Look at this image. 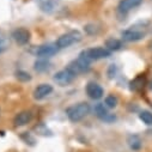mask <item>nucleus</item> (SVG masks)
Wrapping results in <instances>:
<instances>
[{
    "label": "nucleus",
    "mask_w": 152,
    "mask_h": 152,
    "mask_svg": "<svg viewBox=\"0 0 152 152\" xmlns=\"http://www.w3.org/2000/svg\"><path fill=\"white\" fill-rule=\"evenodd\" d=\"M56 0H39V5L45 12H52L55 9Z\"/></svg>",
    "instance_id": "nucleus-16"
},
{
    "label": "nucleus",
    "mask_w": 152,
    "mask_h": 152,
    "mask_svg": "<svg viewBox=\"0 0 152 152\" xmlns=\"http://www.w3.org/2000/svg\"><path fill=\"white\" fill-rule=\"evenodd\" d=\"M75 78V74L73 72H71L67 67L65 69H61L59 72H56L54 74V82L59 85V86H66L68 84H71Z\"/></svg>",
    "instance_id": "nucleus-5"
},
{
    "label": "nucleus",
    "mask_w": 152,
    "mask_h": 152,
    "mask_svg": "<svg viewBox=\"0 0 152 152\" xmlns=\"http://www.w3.org/2000/svg\"><path fill=\"white\" fill-rule=\"evenodd\" d=\"M53 91V86L49 84H40L35 90H34V98L40 101L46 98L48 95H50Z\"/></svg>",
    "instance_id": "nucleus-11"
},
{
    "label": "nucleus",
    "mask_w": 152,
    "mask_h": 152,
    "mask_svg": "<svg viewBox=\"0 0 152 152\" xmlns=\"http://www.w3.org/2000/svg\"><path fill=\"white\" fill-rule=\"evenodd\" d=\"M142 0H121L119 3V10L121 12H128L139 5H141Z\"/></svg>",
    "instance_id": "nucleus-12"
},
{
    "label": "nucleus",
    "mask_w": 152,
    "mask_h": 152,
    "mask_svg": "<svg viewBox=\"0 0 152 152\" xmlns=\"http://www.w3.org/2000/svg\"><path fill=\"white\" fill-rule=\"evenodd\" d=\"M31 119H32V114L30 111H22L15 118L13 124H15V126H18V127L25 126L31 121Z\"/></svg>",
    "instance_id": "nucleus-13"
},
{
    "label": "nucleus",
    "mask_w": 152,
    "mask_h": 152,
    "mask_svg": "<svg viewBox=\"0 0 152 152\" xmlns=\"http://www.w3.org/2000/svg\"><path fill=\"white\" fill-rule=\"evenodd\" d=\"M86 94L91 99H99L104 95L103 89L97 83H94V82H91L86 85Z\"/></svg>",
    "instance_id": "nucleus-10"
},
{
    "label": "nucleus",
    "mask_w": 152,
    "mask_h": 152,
    "mask_svg": "<svg viewBox=\"0 0 152 152\" xmlns=\"http://www.w3.org/2000/svg\"><path fill=\"white\" fill-rule=\"evenodd\" d=\"M139 119L147 126H152V113L147 110H142L139 114Z\"/></svg>",
    "instance_id": "nucleus-19"
},
{
    "label": "nucleus",
    "mask_w": 152,
    "mask_h": 152,
    "mask_svg": "<svg viewBox=\"0 0 152 152\" xmlns=\"http://www.w3.org/2000/svg\"><path fill=\"white\" fill-rule=\"evenodd\" d=\"M83 36L80 34V31L78 30H71L64 35H61L59 39L56 40L55 45L59 49H64V48H67L74 43H78L79 41H82Z\"/></svg>",
    "instance_id": "nucleus-2"
},
{
    "label": "nucleus",
    "mask_w": 152,
    "mask_h": 152,
    "mask_svg": "<svg viewBox=\"0 0 152 152\" xmlns=\"http://www.w3.org/2000/svg\"><path fill=\"white\" fill-rule=\"evenodd\" d=\"M127 142L132 150H139L141 147V140L138 135H129Z\"/></svg>",
    "instance_id": "nucleus-18"
},
{
    "label": "nucleus",
    "mask_w": 152,
    "mask_h": 152,
    "mask_svg": "<svg viewBox=\"0 0 152 152\" xmlns=\"http://www.w3.org/2000/svg\"><path fill=\"white\" fill-rule=\"evenodd\" d=\"M122 47V42L120 40H116L111 37V39H108L105 41V48L109 49L110 52H114V50H119L120 48Z\"/></svg>",
    "instance_id": "nucleus-15"
},
{
    "label": "nucleus",
    "mask_w": 152,
    "mask_h": 152,
    "mask_svg": "<svg viewBox=\"0 0 152 152\" xmlns=\"http://www.w3.org/2000/svg\"><path fill=\"white\" fill-rule=\"evenodd\" d=\"M12 37L18 45L24 46L30 41V31L25 28H17L16 30H13Z\"/></svg>",
    "instance_id": "nucleus-8"
},
{
    "label": "nucleus",
    "mask_w": 152,
    "mask_h": 152,
    "mask_svg": "<svg viewBox=\"0 0 152 152\" xmlns=\"http://www.w3.org/2000/svg\"><path fill=\"white\" fill-rule=\"evenodd\" d=\"M90 62H91V61H89L88 59H85V58H83V56L79 55V58H78L77 60L72 61V62L67 66V68H68L71 72H73L75 75H77V74L88 72V71L90 69Z\"/></svg>",
    "instance_id": "nucleus-4"
},
{
    "label": "nucleus",
    "mask_w": 152,
    "mask_h": 152,
    "mask_svg": "<svg viewBox=\"0 0 152 152\" xmlns=\"http://www.w3.org/2000/svg\"><path fill=\"white\" fill-rule=\"evenodd\" d=\"M9 48V41L4 37H0V53L5 52Z\"/></svg>",
    "instance_id": "nucleus-23"
},
{
    "label": "nucleus",
    "mask_w": 152,
    "mask_h": 152,
    "mask_svg": "<svg viewBox=\"0 0 152 152\" xmlns=\"http://www.w3.org/2000/svg\"><path fill=\"white\" fill-rule=\"evenodd\" d=\"M91 111V108L88 103L82 102L78 104H74L69 108L66 109V114H67V118L72 121V122H79L82 121L84 118H86Z\"/></svg>",
    "instance_id": "nucleus-1"
},
{
    "label": "nucleus",
    "mask_w": 152,
    "mask_h": 152,
    "mask_svg": "<svg viewBox=\"0 0 152 152\" xmlns=\"http://www.w3.org/2000/svg\"><path fill=\"white\" fill-rule=\"evenodd\" d=\"M58 49L59 48L56 47V45H50V43L42 45L36 49V55L40 56V58H43V59H47V58L53 56L54 54H56Z\"/></svg>",
    "instance_id": "nucleus-9"
},
{
    "label": "nucleus",
    "mask_w": 152,
    "mask_h": 152,
    "mask_svg": "<svg viewBox=\"0 0 152 152\" xmlns=\"http://www.w3.org/2000/svg\"><path fill=\"white\" fill-rule=\"evenodd\" d=\"M16 77H17V79L20 80V82H29V80L31 79V75H30L28 72H25V71H18V72L16 73Z\"/></svg>",
    "instance_id": "nucleus-21"
},
{
    "label": "nucleus",
    "mask_w": 152,
    "mask_h": 152,
    "mask_svg": "<svg viewBox=\"0 0 152 152\" xmlns=\"http://www.w3.org/2000/svg\"><path fill=\"white\" fill-rule=\"evenodd\" d=\"M104 105L107 108H115L118 105V98L114 96V95H110L108 97H105L104 99Z\"/></svg>",
    "instance_id": "nucleus-20"
},
{
    "label": "nucleus",
    "mask_w": 152,
    "mask_h": 152,
    "mask_svg": "<svg viewBox=\"0 0 152 152\" xmlns=\"http://www.w3.org/2000/svg\"><path fill=\"white\" fill-rule=\"evenodd\" d=\"M122 39L127 42H135V41H139L141 40L142 37L145 36V32L140 29H137V28H131V29H127L125 31H122Z\"/></svg>",
    "instance_id": "nucleus-7"
},
{
    "label": "nucleus",
    "mask_w": 152,
    "mask_h": 152,
    "mask_svg": "<svg viewBox=\"0 0 152 152\" xmlns=\"http://www.w3.org/2000/svg\"><path fill=\"white\" fill-rule=\"evenodd\" d=\"M95 114L97 115V118H99L102 121L108 122V124L114 122V121L116 120V116L114 115V114L109 113L108 109H107V107L103 103H98V104L95 105Z\"/></svg>",
    "instance_id": "nucleus-6"
},
{
    "label": "nucleus",
    "mask_w": 152,
    "mask_h": 152,
    "mask_svg": "<svg viewBox=\"0 0 152 152\" xmlns=\"http://www.w3.org/2000/svg\"><path fill=\"white\" fill-rule=\"evenodd\" d=\"M110 55H111V52L109 49H107L105 47H95V48H90V49L83 50L80 53V56L88 59L89 61L105 59V58H109Z\"/></svg>",
    "instance_id": "nucleus-3"
},
{
    "label": "nucleus",
    "mask_w": 152,
    "mask_h": 152,
    "mask_svg": "<svg viewBox=\"0 0 152 152\" xmlns=\"http://www.w3.org/2000/svg\"><path fill=\"white\" fill-rule=\"evenodd\" d=\"M49 67H50L49 61L47 59H43V58L40 59V60H37L35 62V69L37 72H46V71L49 69Z\"/></svg>",
    "instance_id": "nucleus-17"
},
{
    "label": "nucleus",
    "mask_w": 152,
    "mask_h": 152,
    "mask_svg": "<svg viewBox=\"0 0 152 152\" xmlns=\"http://www.w3.org/2000/svg\"><path fill=\"white\" fill-rule=\"evenodd\" d=\"M146 84V79L144 75H138L137 78H134L132 82H131V90L132 91H140L144 89Z\"/></svg>",
    "instance_id": "nucleus-14"
},
{
    "label": "nucleus",
    "mask_w": 152,
    "mask_h": 152,
    "mask_svg": "<svg viewBox=\"0 0 152 152\" xmlns=\"http://www.w3.org/2000/svg\"><path fill=\"white\" fill-rule=\"evenodd\" d=\"M35 131L37 132V134H41V135H52V132H50L43 124L36 126V127H35Z\"/></svg>",
    "instance_id": "nucleus-22"
},
{
    "label": "nucleus",
    "mask_w": 152,
    "mask_h": 152,
    "mask_svg": "<svg viewBox=\"0 0 152 152\" xmlns=\"http://www.w3.org/2000/svg\"><path fill=\"white\" fill-rule=\"evenodd\" d=\"M148 48L152 50V41H150V43H148Z\"/></svg>",
    "instance_id": "nucleus-24"
}]
</instances>
